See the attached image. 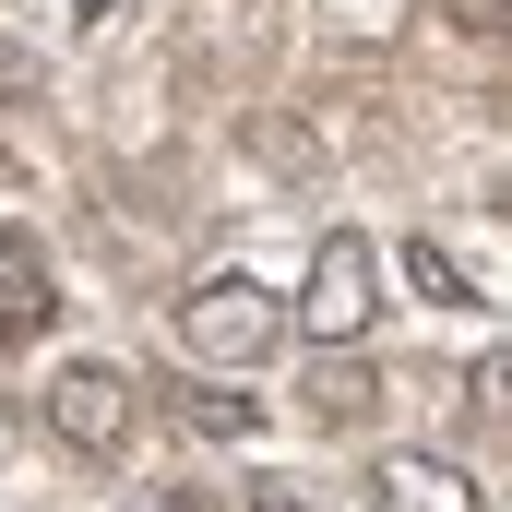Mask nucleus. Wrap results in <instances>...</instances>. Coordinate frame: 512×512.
<instances>
[{
    "mask_svg": "<svg viewBox=\"0 0 512 512\" xmlns=\"http://www.w3.org/2000/svg\"><path fill=\"white\" fill-rule=\"evenodd\" d=\"M286 334H298V298H274L262 274H203V286L179 298V346H191L203 370H262Z\"/></svg>",
    "mask_w": 512,
    "mask_h": 512,
    "instance_id": "obj_1",
    "label": "nucleus"
},
{
    "mask_svg": "<svg viewBox=\"0 0 512 512\" xmlns=\"http://www.w3.org/2000/svg\"><path fill=\"white\" fill-rule=\"evenodd\" d=\"M370 322H382V251L358 227H322V251L298 274V334L310 346H358Z\"/></svg>",
    "mask_w": 512,
    "mask_h": 512,
    "instance_id": "obj_2",
    "label": "nucleus"
},
{
    "mask_svg": "<svg viewBox=\"0 0 512 512\" xmlns=\"http://www.w3.org/2000/svg\"><path fill=\"white\" fill-rule=\"evenodd\" d=\"M131 417H143V393H131L120 358H72V370H48V441H60V453L108 465V453L131 441Z\"/></svg>",
    "mask_w": 512,
    "mask_h": 512,
    "instance_id": "obj_3",
    "label": "nucleus"
},
{
    "mask_svg": "<svg viewBox=\"0 0 512 512\" xmlns=\"http://www.w3.org/2000/svg\"><path fill=\"white\" fill-rule=\"evenodd\" d=\"M48 322H60V274L24 227H0V346H36Z\"/></svg>",
    "mask_w": 512,
    "mask_h": 512,
    "instance_id": "obj_4",
    "label": "nucleus"
},
{
    "mask_svg": "<svg viewBox=\"0 0 512 512\" xmlns=\"http://www.w3.org/2000/svg\"><path fill=\"white\" fill-rule=\"evenodd\" d=\"M370 489H382V512H477V477L453 453H382Z\"/></svg>",
    "mask_w": 512,
    "mask_h": 512,
    "instance_id": "obj_5",
    "label": "nucleus"
},
{
    "mask_svg": "<svg viewBox=\"0 0 512 512\" xmlns=\"http://www.w3.org/2000/svg\"><path fill=\"white\" fill-rule=\"evenodd\" d=\"M405 286H417V298H441V310H465V298H477V286H465V262L441 251V239H405Z\"/></svg>",
    "mask_w": 512,
    "mask_h": 512,
    "instance_id": "obj_6",
    "label": "nucleus"
},
{
    "mask_svg": "<svg viewBox=\"0 0 512 512\" xmlns=\"http://www.w3.org/2000/svg\"><path fill=\"white\" fill-rule=\"evenodd\" d=\"M179 417H191L203 441H262V393H191Z\"/></svg>",
    "mask_w": 512,
    "mask_h": 512,
    "instance_id": "obj_7",
    "label": "nucleus"
},
{
    "mask_svg": "<svg viewBox=\"0 0 512 512\" xmlns=\"http://www.w3.org/2000/svg\"><path fill=\"white\" fill-rule=\"evenodd\" d=\"M322 358H334V370H322V382H310V417H334V429H346V417H358V405H370V370H358V358H346V346H322Z\"/></svg>",
    "mask_w": 512,
    "mask_h": 512,
    "instance_id": "obj_8",
    "label": "nucleus"
},
{
    "mask_svg": "<svg viewBox=\"0 0 512 512\" xmlns=\"http://www.w3.org/2000/svg\"><path fill=\"white\" fill-rule=\"evenodd\" d=\"M477 405L512 429V346H489V358H477Z\"/></svg>",
    "mask_w": 512,
    "mask_h": 512,
    "instance_id": "obj_9",
    "label": "nucleus"
},
{
    "mask_svg": "<svg viewBox=\"0 0 512 512\" xmlns=\"http://www.w3.org/2000/svg\"><path fill=\"white\" fill-rule=\"evenodd\" d=\"M251 512H310V489H251Z\"/></svg>",
    "mask_w": 512,
    "mask_h": 512,
    "instance_id": "obj_10",
    "label": "nucleus"
},
{
    "mask_svg": "<svg viewBox=\"0 0 512 512\" xmlns=\"http://www.w3.org/2000/svg\"><path fill=\"white\" fill-rule=\"evenodd\" d=\"M108 12H120V0H72V24H108Z\"/></svg>",
    "mask_w": 512,
    "mask_h": 512,
    "instance_id": "obj_11",
    "label": "nucleus"
},
{
    "mask_svg": "<svg viewBox=\"0 0 512 512\" xmlns=\"http://www.w3.org/2000/svg\"><path fill=\"white\" fill-rule=\"evenodd\" d=\"M155 512H203V501H155Z\"/></svg>",
    "mask_w": 512,
    "mask_h": 512,
    "instance_id": "obj_12",
    "label": "nucleus"
},
{
    "mask_svg": "<svg viewBox=\"0 0 512 512\" xmlns=\"http://www.w3.org/2000/svg\"><path fill=\"white\" fill-rule=\"evenodd\" d=\"M501 24H512V0H501Z\"/></svg>",
    "mask_w": 512,
    "mask_h": 512,
    "instance_id": "obj_13",
    "label": "nucleus"
}]
</instances>
